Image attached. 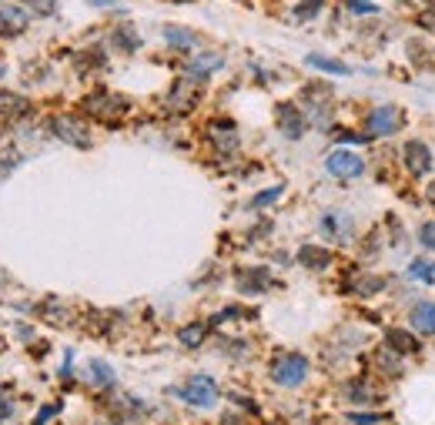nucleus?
I'll return each instance as SVG.
<instances>
[{
  "instance_id": "1",
  "label": "nucleus",
  "mask_w": 435,
  "mask_h": 425,
  "mask_svg": "<svg viewBox=\"0 0 435 425\" xmlns=\"http://www.w3.org/2000/svg\"><path fill=\"white\" fill-rule=\"evenodd\" d=\"M271 378L285 385V389H295L308 378V358L298 355V351H288V355H278L275 365H271Z\"/></svg>"
},
{
  "instance_id": "2",
  "label": "nucleus",
  "mask_w": 435,
  "mask_h": 425,
  "mask_svg": "<svg viewBox=\"0 0 435 425\" xmlns=\"http://www.w3.org/2000/svg\"><path fill=\"white\" fill-rule=\"evenodd\" d=\"M175 395H178V399H184L188 405H198V408H211V405L218 402V385H214V378L194 375V378H188V385L175 389Z\"/></svg>"
},
{
  "instance_id": "3",
  "label": "nucleus",
  "mask_w": 435,
  "mask_h": 425,
  "mask_svg": "<svg viewBox=\"0 0 435 425\" xmlns=\"http://www.w3.org/2000/svg\"><path fill=\"white\" fill-rule=\"evenodd\" d=\"M51 131H54V138H60V141H67V144H77V148H87V144H91L87 127L80 124L77 118H71V114H57L51 121Z\"/></svg>"
},
{
  "instance_id": "4",
  "label": "nucleus",
  "mask_w": 435,
  "mask_h": 425,
  "mask_svg": "<svg viewBox=\"0 0 435 425\" xmlns=\"http://www.w3.org/2000/svg\"><path fill=\"white\" fill-rule=\"evenodd\" d=\"M325 168L335 177H359L365 171V161H361L359 154H352V151H332L325 157Z\"/></svg>"
},
{
  "instance_id": "5",
  "label": "nucleus",
  "mask_w": 435,
  "mask_h": 425,
  "mask_svg": "<svg viewBox=\"0 0 435 425\" xmlns=\"http://www.w3.org/2000/svg\"><path fill=\"white\" fill-rule=\"evenodd\" d=\"M402 124V114L399 107H375L368 114V138H385V134H395V127Z\"/></svg>"
},
{
  "instance_id": "6",
  "label": "nucleus",
  "mask_w": 435,
  "mask_h": 425,
  "mask_svg": "<svg viewBox=\"0 0 435 425\" xmlns=\"http://www.w3.org/2000/svg\"><path fill=\"white\" fill-rule=\"evenodd\" d=\"M27 10L21 3H10V0H0V34H21L27 30Z\"/></svg>"
},
{
  "instance_id": "7",
  "label": "nucleus",
  "mask_w": 435,
  "mask_h": 425,
  "mask_svg": "<svg viewBox=\"0 0 435 425\" xmlns=\"http://www.w3.org/2000/svg\"><path fill=\"white\" fill-rule=\"evenodd\" d=\"M278 127H282V134L288 141H298L302 131H305V114L291 104H278Z\"/></svg>"
},
{
  "instance_id": "8",
  "label": "nucleus",
  "mask_w": 435,
  "mask_h": 425,
  "mask_svg": "<svg viewBox=\"0 0 435 425\" xmlns=\"http://www.w3.org/2000/svg\"><path fill=\"white\" fill-rule=\"evenodd\" d=\"M402 161H405V168H409L412 175H422V171L432 168V151L425 148L422 141H409L402 148Z\"/></svg>"
},
{
  "instance_id": "9",
  "label": "nucleus",
  "mask_w": 435,
  "mask_h": 425,
  "mask_svg": "<svg viewBox=\"0 0 435 425\" xmlns=\"http://www.w3.org/2000/svg\"><path fill=\"white\" fill-rule=\"evenodd\" d=\"M168 104L178 111V114H188L194 104H198V84L194 80H178L168 94Z\"/></svg>"
},
{
  "instance_id": "10",
  "label": "nucleus",
  "mask_w": 435,
  "mask_h": 425,
  "mask_svg": "<svg viewBox=\"0 0 435 425\" xmlns=\"http://www.w3.org/2000/svg\"><path fill=\"white\" fill-rule=\"evenodd\" d=\"M84 107H87L91 114H104V118H114V114H121V111L128 107V100H124V98H114V94H94V98L84 100Z\"/></svg>"
},
{
  "instance_id": "11",
  "label": "nucleus",
  "mask_w": 435,
  "mask_h": 425,
  "mask_svg": "<svg viewBox=\"0 0 435 425\" xmlns=\"http://www.w3.org/2000/svg\"><path fill=\"white\" fill-rule=\"evenodd\" d=\"M298 261L305 265L308 272H325V268L332 265V251L322 248V245H302V251H298Z\"/></svg>"
},
{
  "instance_id": "12",
  "label": "nucleus",
  "mask_w": 435,
  "mask_h": 425,
  "mask_svg": "<svg viewBox=\"0 0 435 425\" xmlns=\"http://www.w3.org/2000/svg\"><path fill=\"white\" fill-rule=\"evenodd\" d=\"M218 67H225V57H221V54H214V50H211V54H198L194 61H188V74H194L198 80L208 77V74H214Z\"/></svg>"
},
{
  "instance_id": "13",
  "label": "nucleus",
  "mask_w": 435,
  "mask_h": 425,
  "mask_svg": "<svg viewBox=\"0 0 435 425\" xmlns=\"http://www.w3.org/2000/svg\"><path fill=\"white\" fill-rule=\"evenodd\" d=\"M385 342H388V349H395L399 355H415L419 351V338L409 335V331H402V328H388Z\"/></svg>"
},
{
  "instance_id": "14",
  "label": "nucleus",
  "mask_w": 435,
  "mask_h": 425,
  "mask_svg": "<svg viewBox=\"0 0 435 425\" xmlns=\"http://www.w3.org/2000/svg\"><path fill=\"white\" fill-rule=\"evenodd\" d=\"M271 285V275L265 272V268H248L245 275H238V288L245 292V295H255L261 288H268Z\"/></svg>"
},
{
  "instance_id": "15",
  "label": "nucleus",
  "mask_w": 435,
  "mask_h": 425,
  "mask_svg": "<svg viewBox=\"0 0 435 425\" xmlns=\"http://www.w3.org/2000/svg\"><path fill=\"white\" fill-rule=\"evenodd\" d=\"M87 382L94 385V389H111L114 385V369L101 362V358H94L91 365H87Z\"/></svg>"
},
{
  "instance_id": "16",
  "label": "nucleus",
  "mask_w": 435,
  "mask_h": 425,
  "mask_svg": "<svg viewBox=\"0 0 435 425\" xmlns=\"http://www.w3.org/2000/svg\"><path fill=\"white\" fill-rule=\"evenodd\" d=\"M412 325L419 331H435V305L432 301H419L412 308Z\"/></svg>"
},
{
  "instance_id": "17",
  "label": "nucleus",
  "mask_w": 435,
  "mask_h": 425,
  "mask_svg": "<svg viewBox=\"0 0 435 425\" xmlns=\"http://www.w3.org/2000/svg\"><path fill=\"white\" fill-rule=\"evenodd\" d=\"M322 231L328 238H348L352 235V221H348V215H325L322 218Z\"/></svg>"
},
{
  "instance_id": "18",
  "label": "nucleus",
  "mask_w": 435,
  "mask_h": 425,
  "mask_svg": "<svg viewBox=\"0 0 435 425\" xmlns=\"http://www.w3.org/2000/svg\"><path fill=\"white\" fill-rule=\"evenodd\" d=\"M27 104L24 98H17V94H10V91H0V114H7V118H21L27 114Z\"/></svg>"
},
{
  "instance_id": "19",
  "label": "nucleus",
  "mask_w": 435,
  "mask_h": 425,
  "mask_svg": "<svg viewBox=\"0 0 435 425\" xmlns=\"http://www.w3.org/2000/svg\"><path fill=\"white\" fill-rule=\"evenodd\" d=\"M208 335V325H201V322H194V325H184L178 331V342L184 345V349H198L201 342H205Z\"/></svg>"
},
{
  "instance_id": "20",
  "label": "nucleus",
  "mask_w": 435,
  "mask_h": 425,
  "mask_svg": "<svg viewBox=\"0 0 435 425\" xmlns=\"http://www.w3.org/2000/svg\"><path fill=\"white\" fill-rule=\"evenodd\" d=\"M164 41L171 47H194L198 44V37L191 30H184V27H164Z\"/></svg>"
},
{
  "instance_id": "21",
  "label": "nucleus",
  "mask_w": 435,
  "mask_h": 425,
  "mask_svg": "<svg viewBox=\"0 0 435 425\" xmlns=\"http://www.w3.org/2000/svg\"><path fill=\"white\" fill-rule=\"evenodd\" d=\"M308 64L311 67H318V71H328V74H348V64H342V61H332V57H322V54H308Z\"/></svg>"
},
{
  "instance_id": "22",
  "label": "nucleus",
  "mask_w": 435,
  "mask_h": 425,
  "mask_svg": "<svg viewBox=\"0 0 435 425\" xmlns=\"http://www.w3.org/2000/svg\"><path fill=\"white\" fill-rule=\"evenodd\" d=\"M409 278H415V281H435V261H429V258H415L409 265Z\"/></svg>"
},
{
  "instance_id": "23",
  "label": "nucleus",
  "mask_w": 435,
  "mask_h": 425,
  "mask_svg": "<svg viewBox=\"0 0 435 425\" xmlns=\"http://www.w3.org/2000/svg\"><path fill=\"white\" fill-rule=\"evenodd\" d=\"M114 47H118V50H128V54H131V50L141 47V37H137L131 27H118V30H114Z\"/></svg>"
},
{
  "instance_id": "24",
  "label": "nucleus",
  "mask_w": 435,
  "mask_h": 425,
  "mask_svg": "<svg viewBox=\"0 0 435 425\" xmlns=\"http://www.w3.org/2000/svg\"><path fill=\"white\" fill-rule=\"evenodd\" d=\"M291 14H295V21H311L322 14V0H298V7Z\"/></svg>"
},
{
  "instance_id": "25",
  "label": "nucleus",
  "mask_w": 435,
  "mask_h": 425,
  "mask_svg": "<svg viewBox=\"0 0 435 425\" xmlns=\"http://www.w3.org/2000/svg\"><path fill=\"white\" fill-rule=\"evenodd\" d=\"M211 134H214V138H211V141H214V144H218V148H234V144H238V138H234V131H231V127L211 124Z\"/></svg>"
},
{
  "instance_id": "26",
  "label": "nucleus",
  "mask_w": 435,
  "mask_h": 425,
  "mask_svg": "<svg viewBox=\"0 0 435 425\" xmlns=\"http://www.w3.org/2000/svg\"><path fill=\"white\" fill-rule=\"evenodd\" d=\"M282 184H278V188H268V191H261V195H255V198H252V208H265V204H271V201H278L282 198Z\"/></svg>"
},
{
  "instance_id": "27",
  "label": "nucleus",
  "mask_w": 435,
  "mask_h": 425,
  "mask_svg": "<svg viewBox=\"0 0 435 425\" xmlns=\"http://www.w3.org/2000/svg\"><path fill=\"white\" fill-rule=\"evenodd\" d=\"M345 7H348L352 14H375V10H379L372 0H345Z\"/></svg>"
},
{
  "instance_id": "28",
  "label": "nucleus",
  "mask_w": 435,
  "mask_h": 425,
  "mask_svg": "<svg viewBox=\"0 0 435 425\" xmlns=\"http://www.w3.org/2000/svg\"><path fill=\"white\" fill-rule=\"evenodd\" d=\"M335 141H342V144H359V141H372V138H368V134L361 138V134H355V131H338Z\"/></svg>"
},
{
  "instance_id": "29",
  "label": "nucleus",
  "mask_w": 435,
  "mask_h": 425,
  "mask_svg": "<svg viewBox=\"0 0 435 425\" xmlns=\"http://www.w3.org/2000/svg\"><path fill=\"white\" fill-rule=\"evenodd\" d=\"M57 412H60V405H47V408H41V412L34 415V425H47Z\"/></svg>"
},
{
  "instance_id": "30",
  "label": "nucleus",
  "mask_w": 435,
  "mask_h": 425,
  "mask_svg": "<svg viewBox=\"0 0 435 425\" xmlns=\"http://www.w3.org/2000/svg\"><path fill=\"white\" fill-rule=\"evenodd\" d=\"M419 238H422V245H425V248H435V221H429V225H422V231H419Z\"/></svg>"
},
{
  "instance_id": "31",
  "label": "nucleus",
  "mask_w": 435,
  "mask_h": 425,
  "mask_svg": "<svg viewBox=\"0 0 435 425\" xmlns=\"http://www.w3.org/2000/svg\"><path fill=\"white\" fill-rule=\"evenodd\" d=\"M37 14H54V0H27Z\"/></svg>"
},
{
  "instance_id": "32",
  "label": "nucleus",
  "mask_w": 435,
  "mask_h": 425,
  "mask_svg": "<svg viewBox=\"0 0 435 425\" xmlns=\"http://www.w3.org/2000/svg\"><path fill=\"white\" fill-rule=\"evenodd\" d=\"M348 422H355V425H375V422H382V415H348Z\"/></svg>"
},
{
  "instance_id": "33",
  "label": "nucleus",
  "mask_w": 435,
  "mask_h": 425,
  "mask_svg": "<svg viewBox=\"0 0 435 425\" xmlns=\"http://www.w3.org/2000/svg\"><path fill=\"white\" fill-rule=\"evenodd\" d=\"M348 395H352V399H372V389H365V385H352V389H348Z\"/></svg>"
},
{
  "instance_id": "34",
  "label": "nucleus",
  "mask_w": 435,
  "mask_h": 425,
  "mask_svg": "<svg viewBox=\"0 0 435 425\" xmlns=\"http://www.w3.org/2000/svg\"><path fill=\"white\" fill-rule=\"evenodd\" d=\"M87 3H94V7H114L118 0H87Z\"/></svg>"
},
{
  "instance_id": "35",
  "label": "nucleus",
  "mask_w": 435,
  "mask_h": 425,
  "mask_svg": "<svg viewBox=\"0 0 435 425\" xmlns=\"http://www.w3.org/2000/svg\"><path fill=\"white\" fill-rule=\"evenodd\" d=\"M429 201L435 204V184H429Z\"/></svg>"
},
{
  "instance_id": "36",
  "label": "nucleus",
  "mask_w": 435,
  "mask_h": 425,
  "mask_svg": "<svg viewBox=\"0 0 435 425\" xmlns=\"http://www.w3.org/2000/svg\"><path fill=\"white\" fill-rule=\"evenodd\" d=\"M422 3H429V7H435V0H422Z\"/></svg>"
},
{
  "instance_id": "37",
  "label": "nucleus",
  "mask_w": 435,
  "mask_h": 425,
  "mask_svg": "<svg viewBox=\"0 0 435 425\" xmlns=\"http://www.w3.org/2000/svg\"><path fill=\"white\" fill-rule=\"evenodd\" d=\"M0 281H3V275H0Z\"/></svg>"
}]
</instances>
